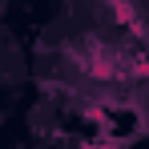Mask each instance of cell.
I'll list each match as a JSON object with an SVG mask.
<instances>
[{
  "label": "cell",
  "mask_w": 149,
  "mask_h": 149,
  "mask_svg": "<svg viewBox=\"0 0 149 149\" xmlns=\"http://www.w3.org/2000/svg\"><path fill=\"white\" fill-rule=\"evenodd\" d=\"M61 61L85 85H129L133 77H141L137 56L129 49H121L117 40L97 36V32H81L77 40H69L61 49Z\"/></svg>",
  "instance_id": "6da1fadb"
}]
</instances>
